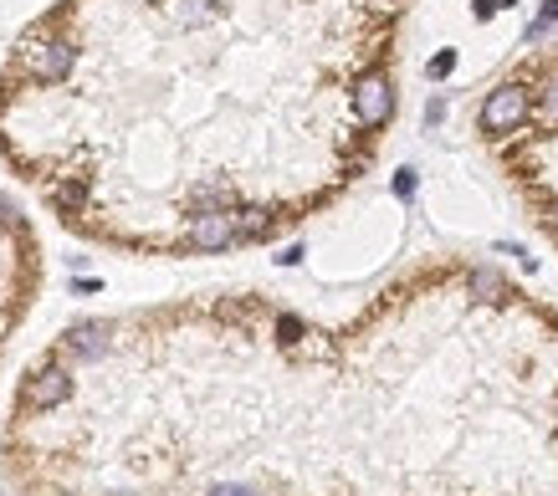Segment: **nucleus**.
Wrapping results in <instances>:
<instances>
[{"mask_svg": "<svg viewBox=\"0 0 558 496\" xmlns=\"http://www.w3.org/2000/svg\"><path fill=\"white\" fill-rule=\"evenodd\" d=\"M451 62H456V57H451V52H441V57L431 62V77H446V72H451Z\"/></svg>", "mask_w": 558, "mask_h": 496, "instance_id": "20e7f679", "label": "nucleus"}, {"mask_svg": "<svg viewBox=\"0 0 558 496\" xmlns=\"http://www.w3.org/2000/svg\"><path fill=\"white\" fill-rule=\"evenodd\" d=\"M528 113H533V93H528V87H523V82H502L497 93L482 103V133L502 139V133H512Z\"/></svg>", "mask_w": 558, "mask_h": 496, "instance_id": "f03ea898", "label": "nucleus"}, {"mask_svg": "<svg viewBox=\"0 0 558 496\" xmlns=\"http://www.w3.org/2000/svg\"><path fill=\"white\" fill-rule=\"evenodd\" d=\"M553 420H558V399H553Z\"/></svg>", "mask_w": 558, "mask_h": 496, "instance_id": "423d86ee", "label": "nucleus"}, {"mask_svg": "<svg viewBox=\"0 0 558 496\" xmlns=\"http://www.w3.org/2000/svg\"><path fill=\"white\" fill-rule=\"evenodd\" d=\"M543 220H548V231H558V195L548 200V215H543Z\"/></svg>", "mask_w": 558, "mask_h": 496, "instance_id": "39448f33", "label": "nucleus"}, {"mask_svg": "<svg viewBox=\"0 0 558 496\" xmlns=\"http://www.w3.org/2000/svg\"><path fill=\"white\" fill-rule=\"evenodd\" d=\"M400 0H57L0 67V159L82 231L262 246L369 159Z\"/></svg>", "mask_w": 558, "mask_h": 496, "instance_id": "f257e3e1", "label": "nucleus"}, {"mask_svg": "<svg viewBox=\"0 0 558 496\" xmlns=\"http://www.w3.org/2000/svg\"><path fill=\"white\" fill-rule=\"evenodd\" d=\"M538 118L543 123H558V77L543 87V103H538Z\"/></svg>", "mask_w": 558, "mask_h": 496, "instance_id": "7ed1b4c3", "label": "nucleus"}]
</instances>
